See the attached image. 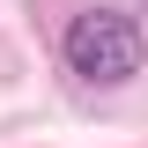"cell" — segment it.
Returning a JSON list of instances; mask_svg holds the SVG:
<instances>
[{
	"instance_id": "cell-1",
	"label": "cell",
	"mask_w": 148,
	"mask_h": 148,
	"mask_svg": "<svg viewBox=\"0 0 148 148\" xmlns=\"http://www.w3.org/2000/svg\"><path fill=\"white\" fill-rule=\"evenodd\" d=\"M59 45H67V67L82 74L89 89H119V82L141 74V30H133V15H119V8L74 15Z\"/></svg>"
}]
</instances>
